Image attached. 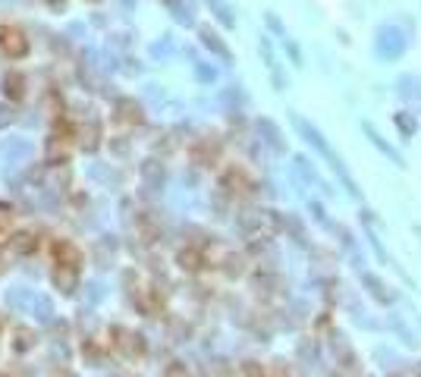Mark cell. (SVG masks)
I'll use <instances>...</instances> for the list:
<instances>
[{
	"label": "cell",
	"mask_w": 421,
	"mask_h": 377,
	"mask_svg": "<svg viewBox=\"0 0 421 377\" xmlns=\"http://www.w3.org/2000/svg\"><path fill=\"white\" fill-rule=\"evenodd\" d=\"M400 98L409 101L412 107H421V79H415V75H402L400 79Z\"/></svg>",
	"instance_id": "277c9868"
},
{
	"label": "cell",
	"mask_w": 421,
	"mask_h": 377,
	"mask_svg": "<svg viewBox=\"0 0 421 377\" xmlns=\"http://www.w3.org/2000/svg\"><path fill=\"white\" fill-rule=\"evenodd\" d=\"M22 75L19 73H13V75H7V95L10 98H22Z\"/></svg>",
	"instance_id": "7c38bea8"
},
{
	"label": "cell",
	"mask_w": 421,
	"mask_h": 377,
	"mask_svg": "<svg viewBox=\"0 0 421 377\" xmlns=\"http://www.w3.org/2000/svg\"><path fill=\"white\" fill-rule=\"evenodd\" d=\"M258 129H265V132H267V142H271L274 148L283 151V142H280V132H277V126H274L271 120H258Z\"/></svg>",
	"instance_id": "9c48e42d"
},
{
	"label": "cell",
	"mask_w": 421,
	"mask_h": 377,
	"mask_svg": "<svg viewBox=\"0 0 421 377\" xmlns=\"http://www.w3.org/2000/svg\"><path fill=\"white\" fill-rule=\"evenodd\" d=\"M400 126H402V132H412L415 129V123H409L406 117H400Z\"/></svg>",
	"instance_id": "5bb4252c"
},
{
	"label": "cell",
	"mask_w": 421,
	"mask_h": 377,
	"mask_svg": "<svg viewBox=\"0 0 421 377\" xmlns=\"http://www.w3.org/2000/svg\"><path fill=\"white\" fill-rule=\"evenodd\" d=\"M208 7L214 10V16H217L224 26H236V16H233L230 3H224V0H208Z\"/></svg>",
	"instance_id": "ba28073f"
},
{
	"label": "cell",
	"mask_w": 421,
	"mask_h": 377,
	"mask_svg": "<svg viewBox=\"0 0 421 377\" xmlns=\"http://www.w3.org/2000/svg\"><path fill=\"white\" fill-rule=\"evenodd\" d=\"M7 302H10V309H28V305H35V295L22 286H13L7 293Z\"/></svg>",
	"instance_id": "52a82bcc"
},
{
	"label": "cell",
	"mask_w": 421,
	"mask_h": 377,
	"mask_svg": "<svg viewBox=\"0 0 421 377\" xmlns=\"http://www.w3.org/2000/svg\"><path fill=\"white\" fill-rule=\"evenodd\" d=\"M292 123H296V129H299V136H302V138H305V142H308V145H312V148H314V151H318V154H321V158H324V160H327V164H330V167H333V170H337V176H340V179H343V185H346L349 192H352V195H359V189H355V183H352V176H349V170H346V167H343V160H340V154H337V151H333V148H330V145H327V138H324V136H321V129H318V126H312V123H308V120H302V117H299V113H296V117H292Z\"/></svg>",
	"instance_id": "6da1fadb"
},
{
	"label": "cell",
	"mask_w": 421,
	"mask_h": 377,
	"mask_svg": "<svg viewBox=\"0 0 421 377\" xmlns=\"http://www.w3.org/2000/svg\"><path fill=\"white\" fill-rule=\"evenodd\" d=\"M365 132H368V138H371V142L377 145V148H381V151H384V154H387L390 160H393V164H402V154H400V151L393 148V145H387V142H384V138L377 136V132H374V126H368V123H365Z\"/></svg>",
	"instance_id": "8992f818"
},
{
	"label": "cell",
	"mask_w": 421,
	"mask_h": 377,
	"mask_svg": "<svg viewBox=\"0 0 421 377\" xmlns=\"http://www.w3.org/2000/svg\"><path fill=\"white\" fill-rule=\"evenodd\" d=\"M0 48L7 50L10 57H22L26 54V35L19 32V28H0Z\"/></svg>",
	"instance_id": "3957f363"
},
{
	"label": "cell",
	"mask_w": 421,
	"mask_h": 377,
	"mask_svg": "<svg viewBox=\"0 0 421 377\" xmlns=\"http://www.w3.org/2000/svg\"><path fill=\"white\" fill-rule=\"evenodd\" d=\"M35 315H38V321H51V315H54V305H51V299H41V295H35Z\"/></svg>",
	"instance_id": "30bf717a"
},
{
	"label": "cell",
	"mask_w": 421,
	"mask_h": 377,
	"mask_svg": "<svg viewBox=\"0 0 421 377\" xmlns=\"http://www.w3.org/2000/svg\"><path fill=\"white\" fill-rule=\"evenodd\" d=\"M51 280L57 283V289L69 293V289L75 286V268H69V264H57V268L51 270Z\"/></svg>",
	"instance_id": "5b68a950"
},
{
	"label": "cell",
	"mask_w": 421,
	"mask_h": 377,
	"mask_svg": "<svg viewBox=\"0 0 421 377\" xmlns=\"http://www.w3.org/2000/svg\"><path fill=\"white\" fill-rule=\"evenodd\" d=\"M198 75H201L204 82H214V69H208V66H198Z\"/></svg>",
	"instance_id": "4fadbf2b"
},
{
	"label": "cell",
	"mask_w": 421,
	"mask_h": 377,
	"mask_svg": "<svg viewBox=\"0 0 421 377\" xmlns=\"http://www.w3.org/2000/svg\"><path fill=\"white\" fill-rule=\"evenodd\" d=\"M409 48V38L400 26H384L377 28V38H374V50L381 60H400Z\"/></svg>",
	"instance_id": "7a4b0ae2"
},
{
	"label": "cell",
	"mask_w": 421,
	"mask_h": 377,
	"mask_svg": "<svg viewBox=\"0 0 421 377\" xmlns=\"http://www.w3.org/2000/svg\"><path fill=\"white\" fill-rule=\"evenodd\" d=\"M201 42L208 44V48L214 50V54H220V57H224V60H230V50H226L224 44L217 42V35H210V32H201Z\"/></svg>",
	"instance_id": "8fae6325"
}]
</instances>
